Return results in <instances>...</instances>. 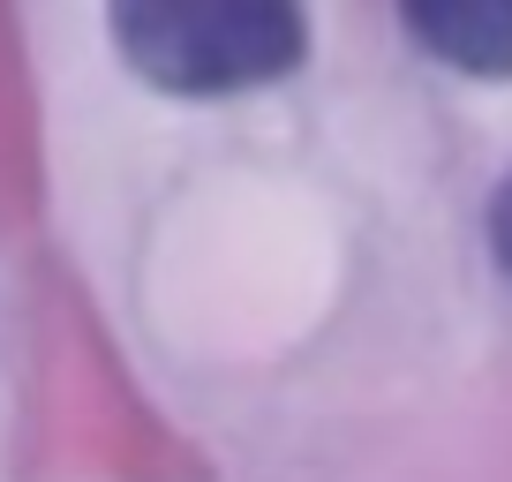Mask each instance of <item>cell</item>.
Wrapping results in <instances>:
<instances>
[{
  "label": "cell",
  "mask_w": 512,
  "mask_h": 482,
  "mask_svg": "<svg viewBox=\"0 0 512 482\" xmlns=\"http://www.w3.org/2000/svg\"><path fill=\"white\" fill-rule=\"evenodd\" d=\"M113 53L166 98H241L309 61V0H106Z\"/></svg>",
  "instance_id": "6da1fadb"
},
{
  "label": "cell",
  "mask_w": 512,
  "mask_h": 482,
  "mask_svg": "<svg viewBox=\"0 0 512 482\" xmlns=\"http://www.w3.org/2000/svg\"><path fill=\"white\" fill-rule=\"evenodd\" d=\"M400 23L452 76L512 83V0H400Z\"/></svg>",
  "instance_id": "7a4b0ae2"
},
{
  "label": "cell",
  "mask_w": 512,
  "mask_h": 482,
  "mask_svg": "<svg viewBox=\"0 0 512 482\" xmlns=\"http://www.w3.org/2000/svg\"><path fill=\"white\" fill-rule=\"evenodd\" d=\"M482 241H490V264L512 279V174L490 189V211H482Z\"/></svg>",
  "instance_id": "3957f363"
}]
</instances>
